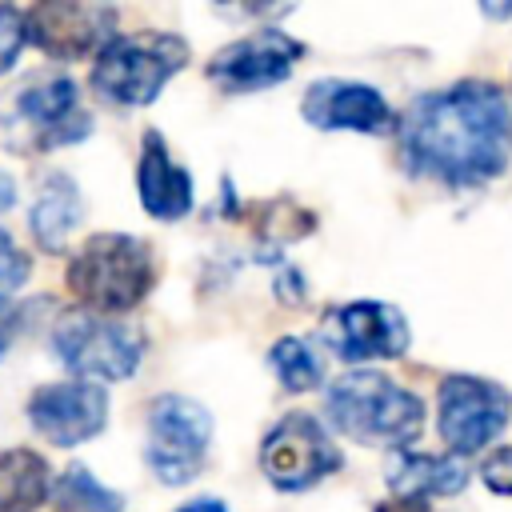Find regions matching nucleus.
Returning a JSON list of instances; mask_svg holds the SVG:
<instances>
[{
    "label": "nucleus",
    "instance_id": "1",
    "mask_svg": "<svg viewBox=\"0 0 512 512\" xmlns=\"http://www.w3.org/2000/svg\"><path fill=\"white\" fill-rule=\"evenodd\" d=\"M400 160L412 176L476 188L512 160V108L488 80H460L424 92L400 116Z\"/></svg>",
    "mask_w": 512,
    "mask_h": 512
},
{
    "label": "nucleus",
    "instance_id": "2",
    "mask_svg": "<svg viewBox=\"0 0 512 512\" xmlns=\"http://www.w3.org/2000/svg\"><path fill=\"white\" fill-rule=\"evenodd\" d=\"M324 408H328V420L344 436H352L360 444L396 448V452L404 444H412L424 428V400L368 368L344 372L328 388Z\"/></svg>",
    "mask_w": 512,
    "mask_h": 512
},
{
    "label": "nucleus",
    "instance_id": "3",
    "mask_svg": "<svg viewBox=\"0 0 512 512\" xmlns=\"http://www.w3.org/2000/svg\"><path fill=\"white\" fill-rule=\"evenodd\" d=\"M156 284L152 248L128 232H96L68 264V288L100 316L136 308Z\"/></svg>",
    "mask_w": 512,
    "mask_h": 512
},
{
    "label": "nucleus",
    "instance_id": "4",
    "mask_svg": "<svg viewBox=\"0 0 512 512\" xmlns=\"http://www.w3.org/2000/svg\"><path fill=\"white\" fill-rule=\"evenodd\" d=\"M188 44L176 32H128L112 36L92 64V88L124 108L152 104L164 84L188 64Z\"/></svg>",
    "mask_w": 512,
    "mask_h": 512
},
{
    "label": "nucleus",
    "instance_id": "5",
    "mask_svg": "<svg viewBox=\"0 0 512 512\" xmlns=\"http://www.w3.org/2000/svg\"><path fill=\"white\" fill-rule=\"evenodd\" d=\"M52 352L60 364L88 384L128 380L140 368L144 336L128 320H108L100 312H68L52 328Z\"/></svg>",
    "mask_w": 512,
    "mask_h": 512
},
{
    "label": "nucleus",
    "instance_id": "6",
    "mask_svg": "<svg viewBox=\"0 0 512 512\" xmlns=\"http://www.w3.org/2000/svg\"><path fill=\"white\" fill-rule=\"evenodd\" d=\"M212 440V416L204 404L188 396H156L148 404V436H144V460L164 484H188L208 456Z\"/></svg>",
    "mask_w": 512,
    "mask_h": 512
},
{
    "label": "nucleus",
    "instance_id": "7",
    "mask_svg": "<svg viewBox=\"0 0 512 512\" xmlns=\"http://www.w3.org/2000/svg\"><path fill=\"white\" fill-rule=\"evenodd\" d=\"M512 412V396L480 376H444L436 392V432L452 456H472L488 448Z\"/></svg>",
    "mask_w": 512,
    "mask_h": 512
},
{
    "label": "nucleus",
    "instance_id": "8",
    "mask_svg": "<svg viewBox=\"0 0 512 512\" xmlns=\"http://www.w3.org/2000/svg\"><path fill=\"white\" fill-rule=\"evenodd\" d=\"M260 468L280 492H304L340 468V448L316 416L288 412L268 428L260 444Z\"/></svg>",
    "mask_w": 512,
    "mask_h": 512
},
{
    "label": "nucleus",
    "instance_id": "9",
    "mask_svg": "<svg viewBox=\"0 0 512 512\" xmlns=\"http://www.w3.org/2000/svg\"><path fill=\"white\" fill-rule=\"evenodd\" d=\"M304 56V44L280 28H256L232 44H224L220 52H212L208 60V80L220 84L224 92H256V88H272L280 80L292 76L296 60Z\"/></svg>",
    "mask_w": 512,
    "mask_h": 512
},
{
    "label": "nucleus",
    "instance_id": "10",
    "mask_svg": "<svg viewBox=\"0 0 512 512\" xmlns=\"http://www.w3.org/2000/svg\"><path fill=\"white\" fill-rule=\"evenodd\" d=\"M324 344L340 360H396L408 348V320L400 308L380 300H356L324 320Z\"/></svg>",
    "mask_w": 512,
    "mask_h": 512
},
{
    "label": "nucleus",
    "instance_id": "11",
    "mask_svg": "<svg viewBox=\"0 0 512 512\" xmlns=\"http://www.w3.org/2000/svg\"><path fill=\"white\" fill-rule=\"evenodd\" d=\"M28 420L32 428L56 444V448H76L84 440H92L96 432H104L108 420V392L100 384L88 380H72V384H40L28 396Z\"/></svg>",
    "mask_w": 512,
    "mask_h": 512
},
{
    "label": "nucleus",
    "instance_id": "12",
    "mask_svg": "<svg viewBox=\"0 0 512 512\" xmlns=\"http://www.w3.org/2000/svg\"><path fill=\"white\" fill-rule=\"evenodd\" d=\"M112 20L116 12L104 4L48 0L24 12V32L52 60H80V56L100 52L112 40Z\"/></svg>",
    "mask_w": 512,
    "mask_h": 512
},
{
    "label": "nucleus",
    "instance_id": "13",
    "mask_svg": "<svg viewBox=\"0 0 512 512\" xmlns=\"http://www.w3.org/2000/svg\"><path fill=\"white\" fill-rule=\"evenodd\" d=\"M16 116L28 124V132L36 136V148H60V144H76L88 136L92 116L80 104L76 80L60 68H48L40 76H32L20 92H16Z\"/></svg>",
    "mask_w": 512,
    "mask_h": 512
},
{
    "label": "nucleus",
    "instance_id": "14",
    "mask_svg": "<svg viewBox=\"0 0 512 512\" xmlns=\"http://www.w3.org/2000/svg\"><path fill=\"white\" fill-rule=\"evenodd\" d=\"M300 112L312 128L320 132H392L396 116L388 108V100L372 88V84H356V80H316L308 84Z\"/></svg>",
    "mask_w": 512,
    "mask_h": 512
},
{
    "label": "nucleus",
    "instance_id": "15",
    "mask_svg": "<svg viewBox=\"0 0 512 512\" xmlns=\"http://www.w3.org/2000/svg\"><path fill=\"white\" fill-rule=\"evenodd\" d=\"M136 188H140V204L148 216L156 220H180L192 212V172L184 164L172 160L168 144L160 132H144L140 144V164H136Z\"/></svg>",
    "mask_w": 512,
    "mask_h": 512
},
{
    "label": "nucleus",
    "instance_id": "16",
    "mask_svg": "<svg viewBox=\"0 0 512 512\" xmlns=\"http://www.w3.org/2000/svg\"><path fill=\"white\" fill-rule=\"evenodd\" d=\"M468 484V468L460 456H432V452H408L400 448L388 460V488L396 500H432V496H456Z\"/></svg>",
    "mask_w": 512,
    "mask_h": 512
},
{
    "label": "nucleus",
    "instance_id": "17",
    "mask_svg": "<svg viewBox=\"0 0 512 512\" xmlns=\"http://www.w3.org/2000/svg\"><path fill=\"white\" fill-rule=\"evenodd\" d=\"M80 216H84V200H80L76 180L68 172H48L40 180V188H36L32 208H28V228L36 236V244L48 248V252H56L72 236V228L80 224Z\"/></svg>",
    "mask_w": 512,
    "mask_h": 512
},
{
    "label": "nucleus",
    "instance_id": "18",
    "mask_svg": "<svg viewBox=\"0 0 512 512\" xmlns=\"http://www.w3.org/2000/svg\"><path fill=\"white\" fill-rule=\"evenodd\" d=\"M52 492L48 460L32 448L0 452V512H36Z\"/></svg>",
    "mask_w": 512,
    "mask_h": 512
},
{
    "label": "nucleus",
    "instance_id": "19",
    "mask_svg": "<svg viewBox=\"0 0 512 512\" xmlns=\"http://www.w3.org/2000/svg\"><path fill=\"white\" fill-rule=\"evenodd\" d=\"M48 496L56 512H120L124 508V496L104 488L84 464H72L64 476H56Z\"/></svg>",
    "mask_w": 512,
    "mask_h": 512
},
{
    "label": "nucleus",
    "instance_id": "20",
    "mask_svg": "<svg viewBox=\"0 0 512 512\" xmlns=\"http://www.w3.org/2000/svg\"><path fill=\"white\" fill-rule=\"evenodd\" d=\"M268 364H272L276 380H280L288 392H312V388L324 380V364H320V356H316L312 344L300 340V336H284V340H276L272 352H268Z\"/></svg>",
    "mask_w": 512,
    "mask_h": 512
},
{
    "label": "nucleus",
    "instance_id": "21",
    "mask_svg": "<svg viewBox=\"0 0 512 512\" xmlns=\"http://www.w3.org/2000/svg\"><path fill=\"white\" fill-rule=\"evenodd\" d=\"M28 272H32V260H28L24 248L0 228V300H8L16 288H24Z\"/></svg>",
    "mask_w": 512,
    "mask_h": 512
},
{
    "label": "nucleus",
    "instance_id": "22",
    "mask_svg": "<svg viewBox=\"0 0 512 512\" xmlns=\"http://www.w3.org/2000/svg\"><path fill=\"white\" fill-rule=\"evenodd\" d=\"M24 40H28V32H24V12L0 4V72H8V68L16 64Z\"/></svg>",
    "mask_w": 512,
    "mask_h": 512
},
{
    "label": "nucleus",
    "instance_id": "23",
    "mask_svg": "<svg viewBox=\"0 0 512 512\" xmlns=\"http://www.w3.org/2000/svg\"><path fill=\"white\" fill-rule=\"evenodd\" d=\"M480 480L488 484V492H496V496H512V444H504V448H496V452L484 456V464H480Z\"/></svg>",
    "mask_w": 512,
    "mask_h": 512
},
{
    "label": "nucleus",
    "instance_id": "24",
    "mask_svg": "<svg viewBox=\"0 0 512 512\" xmlns=\"http://www.w3.org/2000/svg\"><path fill=\"white\" fill-rule=\"evenodd\" d=\"M12 336H16V308L8 300H0V356L8 352Z\"/></svg>",
    "mask_w": 512,
    "mask_h": 512
},
{
    "label": "nucleus",
    "instance_id": "25",
    "mask_svg": "<svg viewBox=\"0 0 512 512\" xmlns=\"http://www.w3.org/2000/svg\"><path fill=\"white\" fill-rule=\"evenodd\" d=\"M376 512H428V504H420V500H388V504H376Z\"/></svg>",
    "mask_w": 512,
    "mask_h": 512
},
{
    "label": "nucleus",
    "instance_id": "26",
    "mask_svg": "<svg viewBox=\"0 0 512 512\" xmlns=\"http://www.w3.org/2000/svg\"><path fill=\"white\" fill-rule=\"evenodd\" d=\"M12 204H16V184L8 172H0V212H8Z\"/></svg>",
    "mask_w": 512,
    "mask_h": 512
},
{
    "label": "nucleus",
    "instance_id": "27",
    "mask_svg": "<svg viewBox=\"0 0 512 512\" xmlns=\"http://www.w3.org/2000/svg\"><path fill=\"white\" fill-rule=\"evenodd\" d=\"M180 512H228L220 500H192V504H184Z\"/></svg>",
    "mask_w": 512,
    "mask_h": 512
}]
</instances>
